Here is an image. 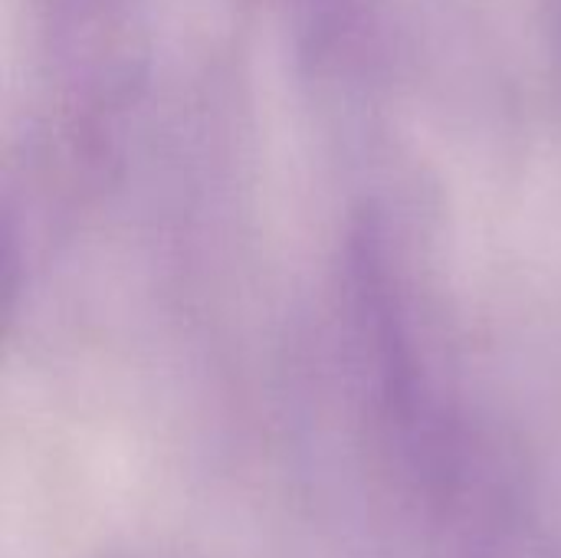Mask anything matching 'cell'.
<instances>
[{
  "label": "cell",
  "instance_id": "1",
  "mask_svg": "<svg viewBox=\"0 0 561 558\" xmlns=\"http://www.w3.org/2000/svg\"><path fill=\"white\" fill-rule=\"evenodd\" d=\"M43 46L56 99L92 148L141 99L151 66L148 0H46Z\"/></svg>",
  "mask_w": 561,
  "mask_h": 558
}]
</instances>
